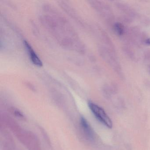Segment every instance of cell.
Masks as SVG:
<instances>
[{"mask_svg":"<svg viewBox=\"0 0 150 150\" xmlns=\"http://www.w3.org/2000/svg\"><path fill=\"white\" fill-rule=\"evenodd\" d=\"M145 58L146 59H150V51H147L145 53Z\"/></svg>","mask_w":150,"mask_h":150,"instance_id":"8992f818","label":"cell"},{"mask_svg":"<svg viewBox=\"0 0 150 150\" xmlns=\"http://www.w3.org/2000/svg\"><path fill=\"white\" fill-rule=\"evenodd\" d=\"M88 105L92 113L100 122L109 129L112 128V121L102 108L92 102H89Z\"/></svg>","mask_w":150,"mask_h":150,"instance_id":"7a4b0ae2","label":"cell"},{"mask_svg":"<svg viewBox=\"0 0 150 150\" xmlns=\"http://www.w3.org/2000/svg\"><path fill=\"white\" fill-rule=\"evenodd\" d=\"M115 29L116 32L119 35H122L124 33V28L122 24L120 23H116L115 24Z\"/></svg>","mask_w":150,"mask_h":150,"instance_id":"5b68a950","label":"cell"},{"mask_svg":"<svg viewBox=\"0 0 150 150\" xmlns=\"http://www.w3.org/2000/svg\"><path fill=\"white\" fill-rule=\"evenodd\" d=\"M80 125L84 135L88 140H93L95 138L94 132L89 123L86 118L81 117L80 119Z\"/></svg>","mask_w":150,"mask_h":150,"instance_id":"3957f363","label":"cell"},{"mask_svg":"<svg viewBox=\"0 0 150 150\" xmlns=\"http://www.w3.org/2000/svg\"><path fill=\"white\" fill-rule=\"evenodd\" d=\"M14 131L17 133V137L30 150H40L39 145L35 135L28 132L24 131L20 129L18 126L14 127Z\"/></svg>","mask_w":150,"mask_h":150,"instance_id":"6da1fadb","label":"cell"},{"mask_svg":"<svg viewBox=\"0 0 150 150\" xmlns=\"http://www.w3.org/2000/svg\"><path fill=\"white\" fill-rule=\"evenodd\" d=\"M24 44L26 50L29 55L30 58L31 62L37 66L39 67L42 66V62L41 59L39 58L37 54L35 52L30 44L26 41H24Z\"/></svg>","mask_w":150,"mask_h":150,"instance_id":"277c9868","label":"cell"},{"mask_svg":"<svg viewBox=\"0 0 150 150\" xmlns=\"http://www.w3.org/2000/svg\"><path fill=\"white\" fill-rule=\"evenodd\" d=\"M144 43L147 45H150V38H146L145 39Z\"/></svg>","mask_w":150,"mask_h":150,"instance_id":"52a82bcc","label":"cell"}]
</instances>
